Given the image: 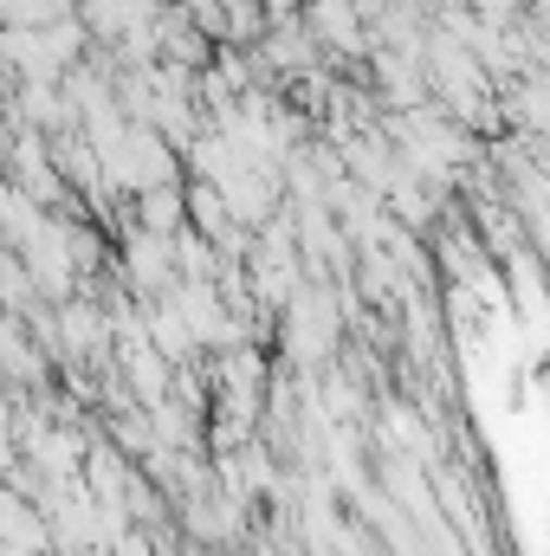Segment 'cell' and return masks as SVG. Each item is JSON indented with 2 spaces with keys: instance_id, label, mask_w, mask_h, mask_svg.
Here are the masks:
<instances>
[{
  "instance_id": "obj_1",
  "label": "cell",
  "mask_w": 550,
  "mask_h": 556,
  "mask_svg": "<svg viewBox=\"0 0 550 556\" xmlns=\"http://www.w3.org/2000/svg\"><path fill=\"white\" fill-rule=\"evenodd\" d=\"M137 304L162 298L175 285V260H168V233H149V227H124V278H117Z\"/></svg>"
},
{
  "instance_id": "obj_2",
  "label": "cell",
  "mask_w": 550,
  "mask_h": 556,
  "mask_svg": "<svg viewBox=\"0 0 550 556\" xmlns=\"http://www.w3.org/2000/svg\"><path fill=\"white\" fill-rule=\"evenodd\" d=\"M130 472H137V459H124V453H117L104 433H91V446H85V459H78V479H85V492H91V498H124Z\"/></svg>"
},
{
  "instance_id": "obj_3",
  "label": "cell",
  "mask_w": 550,
  "mask_h": 556,
  "mask_svg": "<svg viewBox=\"0 0 550 556\" xmlns=\"http://www.w3.org/2000/svg\"><path fill=\"white\" fill-rule=\"evenodd\" d=\"M130 220L149 227V233H175L188 220V201H182V181H155V188H137L130 194Z\"/></svg>"
},
{
  "instance_id": "obj_4",
  "label": "cell",
  "mask_w": 550,
  "mask_h": 556,
  "mask_svg": "<svg viewBox=\"0 0 550 556\" xmlns=\"http://www.w3.org/2000/svg\"><path fill=\"white\" fill-rule=\"evenodd\" d=\"M383 446L389 453H409V459H427V427L414 415L409 402H389L383 408Z\"/></svg>"
}]
</instances>
